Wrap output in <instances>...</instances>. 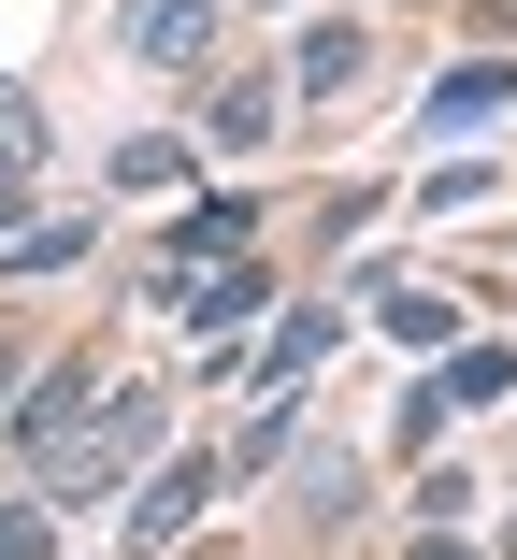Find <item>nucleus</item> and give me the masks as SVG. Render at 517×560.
I'll return each mask as SVG.
<instances>
[{
  "mask_svg": "<svg viewBox=\"0 0 517 560\" xmlns=\"http://www.w3.org/2000/svg\"><path fill=\"white\" fill-rule=\"evenodd\" d=\"M144 445H158V388H101V402H86V431L44 460V489H72V503H86V489H116Z\"/></svg>",
  "mask_w": 517,
  "mask_h": 560,
  "instance_id": "1",
  "label": "nucleus"
},
{
  "mask_svg": "<svg viewBox=\"0 0 517 560\" xmlns=\"http://www.w3.org/2000/svg\"><path fill=\"white\" fill-rule=\"evenodd\" d=\"M158 302H173L187 330H245V316H259V273H245V259H158Z\"/></svg>",
  "mask_w": 517,
  "mask_h": 560,
  "instance_id": "2",
  "label": "nucleus"
},
{
  "mask_svg": "<svg viewBox=\"0 0 517 560\" xmlns=\"http://www.w3.org/2000/svg\"><path fill=\"white\" fill-rule=\"evenodd\" d=\"M86 402H101V374H86V360H58V374L30 388V417H15V445H30V475L58 460V445H72V431H86Z\"/></svg>",
  "mask_w": 517,
  "mask_h": 560,
  "instance_id": "3",
  "label": "nucleus"
},
{
  "mask_svg": "<svg viewBox=\"0 0 517 560\" xmlns=\"http://www.w3.org/2000/svg\"><path fill=\"white\" fill-rule=\"evenodd\" d=\"M201 44H216V0H130V58H144V72L201 58Z\"/></svg>",
  "mask_w": 517,
  "mask_h": 560,
  "instance_id": "4",
  "label": "nucleus"
},
{
  "mask_svg": "<svg viewBox=\"0 0 517 560\" xmlns=\"http://www.w3.org/2000/svg\"><path fill=\"white\" fill-rule=\"evenodd\" d=\"M201 489H216V460H173V475H144V503H130V546H173V532L201 517Z\"/></svg>",
  "mask_w": 517,
  "mask_h": 560,
  "instance_id": "5",
  "label": "nucleus"
},
{
  "mask_svg": "<svg viewBox=\"0 0 517 560\" xmlns=\"http://www.w3.org/2000/svg\"><path fill=\"white\" fill-rule=\"evenodd\" d=\"M374 316L402 330V346H446V330H460V302H432V288H374Z\"/></svg>",
  "mask_w": 517,
  "mask_h": 560,
  "instance_id": "6",
  "label": "nucleus"
},
{
  "mask_svg": "<svg viewBox=\"0 0 517 560\" xmlns=\"http://www.w3.org/2000/svg\"><path fill=\"white\" fill-rule=\"evenodd\" d=\"M517 101V72H446V101H432V130H474V116H503Z\"/></svg>",
  "mask_w": 517,
  "mask_h": 560,
  "instance_id": "7",
  "label": "nucleus"
},
{
  "mask_svg": "<svg viewBox=\"0 0 517 560\" xmlns=\"http://www.w3.org/2000/svg\"><path fill=\"white\" fill-rule=\"evenodd\" d=\"M30 173H44V116L0 86V187H30Z\"/></svg>",
  "mask_w": 517,
  "mask_h": 560,
  "instance_id": "8",
  "label": "nucleus"
},
{
  "mask_svg": "<svg viewBox=\"0 0 517 560\" xmlns=\"http://www.w3.org/2000/svg\"><path fill=\"white\" fill-rule=\"evenodd\" d=\"M173 259H245V201L216 187V201H201V215H187V245H173Z\"/></svg>",
  "mask_w": 517,
  "mask_h": 560,
  "instance_id": "9",
  "label": "nucleus"
},
{
  "mask_svg": "<svg viewBox=\"0 0 517 560\" xmlns=\"http://www.w3.org/2000/svg\"><path fill=\"white\" fill-rule=\"evenodd\" d=\"M287 72H302V101H331V86H345V72H360V30H317V44H302V58H287Z\"/></svg>",
  "mask_w": 517,
  "mask_h": 560,
  "instance_id": "10",
  "label": "nucleus"
},
{
  "mask_svg": "<svg viewBox=\"0 0 517 560\" xmlns=\"http://www.w3.org/2000/svg\"><path fill=\"white\" fill-rule=\"evenodd\" d=\"M173 173H187V144H173V130H144V144H116V187H173Z\"/></svg>",
  "mask_w": 517,
  "mask_h": 560,
  "instance_id": "11",
  "label": "nucleus"
},
{
  "mask_svg": "<svg viewBox=\"0 0 517 560\" xmlns=\"http://www.w3.org/2000/svg\"><path fill=\"white\" fill-rule=\"evenodd\" d=\"M503 388H517V360H503V346H460V374H446V402H503Z\"/></svg>",
  "mask_w": 517,
  "mask_h": 560,
  "instance_id": "12",
  "label": "nucleus"
},
{
  "mask_svg": "<svg viewBox=\"0 0 517 560\" xmlns=\"http://www.w3.org/2000/svg\"><path fill=\"white\" fill-rule=\"evenodd\" d=\"M317 360H331V316H287V330H273V374L302 388V374H317Z\"/></svg>",
  "mask_w": 517,
  "mask_h": 560,
  "instance_id": "13",
  "label": "nucleus"
},
{
  "mask_svg": "<svg viewBox=\"0 0 517 560\" xmlns=\"http://www.w3.org/2000/svg\"><path fill=\"white\" fill-rule=\"evenodd\" d=\"M273 130V86H216V144H259Z\"/></svg>",
  "mask_w": 517,
  "mask_h": 560,
  "instance_id": "14",
  "label": "nucleus"
},
{
  "mask_svg": "<svg viewBox=\"0 0 517 560\" xmlns=\"http://www.w3.org/2000/svg\"><path fill=\"white\" fill-rule=\"evenodd\" d=\"M58 532H44V503H0V560H44Z\"/></svg>",
  "mask_w": 517,
  "mask_h": 560,
  "instance_id": "15",
  "label": "nucleus"
},
{
  "mask_svg": "<svg viewBox=\"0 0 517 560\" xmlns=\"http://www.w3.org/2000/svg\"><path fill=\"white\" fill-rule=\"evenodd\" d=\"M0 402H15V346H0Z\"/></svg>",
  "mask_w": 517,
  "mask_h": 560,
  "instance_id": "16",
  "label": "nucleus"
},
{
  "mask_svg": "<svg viewBox=\"0 0 517 560\" xmlns=\"http://www.w3.org/2000/svg\"><path fill=\"white\" fill-rule=\"evenodd\" d=\"M0 231H15V187H0Z\"/></svg>",
  "mask_w": 517,
  "mask_h": 560,
  "instance_id": "17",
  "label": "nucleus"
},
{
  "mask_svg": "<svg viewBox=\"0 0 517 560\" xmlns=\"http://www.w3.org/2000/svg\"><path fill=\"white\" fill-rule=\"evenodd\" d=\"M418 560H460V546H418Z\"/></svg>",
  "mask_w": 517,
  "mask_h": 560,
  "instance_id": "18",
  "label": "nucleus"
}]
</instances>
